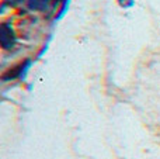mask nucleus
<instances>
[{
    "label": "nucleus",
    "mask_w": 160,
    "mask_h": 159,
    "mask_svg": "<svg viewBox=\"0 0 160 159\" xmlns=\"http://www.w3.org/2000/svg\"><path fill=\"white\" fill-rule=\"evenodd\" d=\"M0 42H2V47L4 49H10L16 44L14 31L8 24H2V27H0Z\"/></svg>",
    "instance_id": "nucleus-1"
},
{
    "label": "nucleus",
    "mask_w": 160,
    "mask_h": 159,
    "mask_svg": "<svg viewBox=\"0 0 160 159\" xmlns=\"http://www.w3.org/2000/svg\"><path fill=\"white\" fill-rule=\"evenodd\" d=\"M7 2L10 3V4H13V6H14V4H18V3H21L22 0H7Z\"/></svg>",
    "instance_id": "nucleus-4"
},
{
    "label": "nucleus",
    "mask_w": 160,
    "mask_h": 159,
    "mask_svg": "<svg viewBox=\"0 0 160 159\" xmlns=\"http://www.w3.org/2000/svg\"><path fill=\"white\" fill-rule=\"evenodd\" d=\"M27 2L30 8H32V10H45L51 0H27Z\"/></svg>",
    "instance_id": "nucleus-3"
},
{
    "label": "nucleus",
    "mask_w": 160,
    "mask_h": 159,
    "mask_svg": "<svg viewBox=\"0 0 160 159\" xmlns=\"http://www.w3.org/2000/svg\"><path fill=\"white\" fill-rule=\"evenodd\" d=\"M125 2H128V0H119V3H121V4H124Z\"/></svg>",
    "instance_id": "nucleus-5"
},
{
    "label": "nucleus",
    "mask_w": 160,
    "mask_h": 159,
    "mask_svg": "<svg viewBox=\"0 0 160 159\" xmlns=\"http://www.w3.org/2000/svg\"><path fill=\"white\" fill-rule=\"evenodd\" d=\"M28 65V61H25L24 64H21V65H18L17 68H13L11 70H8V73H6L4 76H3V80H10V79H14V78H17V76L21 73V70L24 69L25 66Z\"/></svg>",
    "instance_id": "nucleus-2"
}]
</instances>
